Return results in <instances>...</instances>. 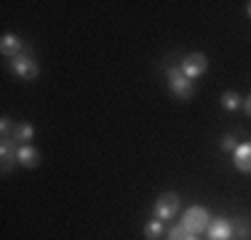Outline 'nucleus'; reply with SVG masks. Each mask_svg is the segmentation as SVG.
I'll return each mask as SVG.
<instances>
[{
  "label": "nucleus",
  "mask_w": 251,
  "mask_h": 240,
  "mask_svg": "<svg viewBox=\"0 0 251 240\" xmlns=\"http://www.w3.org/2000/svg\"><path fill=\"white\" fill-rule=\"evenodd\" d=\"M145 235H147V240H160V235H163V221L152 219L150 224L145 227Z\"/></svg>",
  "instance_id": "nucleus-12"
},
{
  "label": "nucleus",
  "mask_w": 251,
  "mask_h": 240,
  "mask_svg": "<svg viewBox=\"0 0 251 240\" xmlns=\"http://www.w3.org/2000/svg\"><path fill=\"white\" fill-rule=\"evenodd\" d=\"M243 110H246V115H251V96H249L246 101H243Z\"/></svg>",
  "instance_id": "nucleus-18"
},
{
  "label": "nucleus",
  "mask_w": 251,
  "mask_h": 240,
  "mask_svg": "<svg viewBox=\"0 0 251 240\" xmlns=\"http://www.w3.org/2000/svg\"><path fill=\"white\" fill-rule=\"evenodd\" d=\"M190 240H198V238H195V235H190Z\"/></svg>",
  "instance_id": "nucleus-20"
},
{
  "label": "nucleus",
  "mask_w": 251,
  "mask_h": 240,
  "mask_svg": "<svg viewBox=\"0 0 251 240\" xmlns=\"http://www.w3.org/2000/svg\"><path fill=\"white\" fill-rule=\"evenodd\" d=\"M19 163L25 168H35L40 163V152L32 147V144H19Z\"/></svg>",
  "instance_id": "nucleus-10"
},
{
  "label": "nucleus",
  "mask_w": 251,
  "mask_h": 240,
  "mask_svg": "<svg viewBox=\"0 0 251 240\" xmlns=\"http://www.w3.org/2000/svg\"><path fill=\"white\" fill-rule=\"evenodd\" d=\"M246 11H249V16H251V3H249V5H246Z\"/></svg>",
  "instance_id": "nucleus-19"
},
{
  "label": "nucleus",
  "mask_w": 251,
  "mask_h": 240,
  "mask_svg": "<svg viewBox=\"0 0 251 240\" xmlns=\"http://www.w3.org/2000/svg\"><path fill=\"white\" fill-rule=\"evenodd\" d=\"M0 131H3V139H11L14 131H16V125H11V120L3 118V120H0Z\"/></svg>",
  "instance_id": "nucleus-16"
},
{
  "label": "nucleus",
  "mask_w": 251,
  "mask_h": 240,
  "mask_svg": "<svg viewBox=\"0 0 251 240\" xmlns=\"http://www.w3.org/2000/svg\"><path fill=\"white\" fill-rule=\"evenodd\" d=\"M35 136V128L29 123H19L16 125V131H14V139L19 142V144H29V139Z\"/></svg>",
  "instance_id": "nucleus-11"
},
{
  "label": "nucleus",
  "mask_w": 251,
  "mask_h": 240,
  "mask_svg": "<svg viewBox=\"0 0 251 240\" xmlns=\"http://www.w3.org/2000/svg\"><path fill=\"white\" fill-rule=\"evenodd\" d=\"M166 77H169V86L176 99H190L193 96V80L182 72V67H169L166 70Z\"/></svg>",
  "instance_id": "nucleus-2"
},
{
  "label": "nucleus",
  "mask_w": 251,
  "mask_h": 240,
  "mask_svg": "<svg viewBox=\"0 0 251 240\" xmlns=\"http://www.w3.org/2000/svg\"><path fill=\"white\" fill-rule=\"evenodd\" d=\"M176 211H179V197L174 192H163V195L158 197V203H155V208H152L155 219H160V221L176 216Z\"/></svg>",
  "instance_id": "nucleus-3"
},
{
  "label": "nucleus",
  "mask_w": 251,
  "mask_h": 240,
  "mask_svg": "<svg viewBox=\"0 0 251 240\" xmlns=\"http://www.w3.org/2000/svg\"><path fill=\"white\" fill-rule=\"evenodd\" d=\"M169 240H190V232L184 230L182 224H179V227H171V230H169Z\"/></svg>",
  "instance_id": "nucleus-15"
},
{
  "label": "nucleus",
  "mask_w": 251,
  "mask_h": 240,
  "mask_svg": "<svg viewBox=\"0 0 251 240\" xmlns=\"http://www.w3.org/2000/svg\"><path fill=\"white\" fill-rule=\"evenodd\" d=\"M232 163H235L238 171L251 173V142H246V144H238V147H235V152H232Z\"/></svg>",
  "instance_id": "nucleus-6"
},
{
  "label": "nucleus",
  "mask_w": 251,
  "mask_h": 240,
  "mask_svg": "<svg viewBox=\"0 0 251 240\" xmlns=\"http://www.w3.org/2000/svg\"><path fill=\"white\" fill-rule=\"evenodd\" d=\"M232 235H235L238 240H251V224L246 219L235 221V227H232Z\"/></svg>",
  "instance_id": "nucleus-13"
},
{
  "label": "nucleus",
  "mask_w": 251,
  "mask_h": 240,
  "mask_svg": "<svg viewBox=\"0 0 251 240\" xmlns=\"http://www.w3.org/2000/svg\"><path fill=\"white\" fill-rule=\"evenodd\" d=\"M222 107H225L227 112H235L238 107H241V96L232 94V91H227V94L222 96Z\"/></svg>",
  "instance_id": "nucleus-14"
},
{
  "label": "nucleus",
  "mask_w": 251,
  "mask_h": 240,
  "mask_svg": "<svg viewBox=\"0 0 251 240\" xmlns=\"http://www.w3.org/2000/svg\"><path fill=\"white\" fill-rule=\"evenodd\" d=\"M235 147H238L235 136H225V139H222V149H225V152H235Z\"/></svg>",
  "instance_id": "nucleus-17"
},
{
  "label": "nucleus",
  "mask_w": 251,
  "mask_h": 240,
  "mask_svg": "<svg viewBox=\"0 0 251 240\" xmlns=\"http://www.w3.org/2000/svg\"><path fill=\"white\" fill-rule=\"evenodd\" d=\"M206 70H208V59L203 56V53H187V56L182 59V72L190 80H193V77H201Z\"/></svg>",
  "instance_id": "nucleus-5"
},
{
  "label": "nucleus",
  "mask_w": 251,
  "mask_h": 240,
  "mask_svg": "<svg viewBox=\"0 0 251 240\" xmlns=\"http://www.w3.org/2000/svg\"><path fill=\"white\" fill-rule=\"evenodd\" d=\"M0 53H3V56H8V59H16L22 53V40L16 38V35H3V38H0Z\"/></svg>",
  "instance_id": "nucleus-8"
},
{
  "label": "nucleus",
  "mask_w": 251,
  "mask_h": 240,
  "mask_svg": "<svg viewBox=\"0 0 251 240\" xmlns=\"http://www.w3.org/2000/svg\"><path fill=\"white\" fill-rule=\"evenodd\" d=\"M0 155H3V173L11 171L14 160H19V147H16L11 139H3V147H0Z\"/></svg>",
  "instance_id": "nucleus-9"
},
{
  "label": "nucleus",
  "mask_w": 251,
  "mask_h": 240,
  "mask_svg": "<svg viewBox=\"0 0 251 240\" xmlns=\"http://www.w3.org/2000/svg\"><path fill=\"white\" fill-rule=\"evenodd\" d=\"M11 72L19 77H25V80H35L38 77V62H35L32 56H27V53H19L16 59H11Z\"/></svg>",
  "instance_id": "nucleus-4"
},
{
  "label": "nucleus",
  "mask_w": 251,
  "mask_h": 240,
  "mask_svg": "<svg viewBox=\"0 0 251 240\" xmlns=\"http://www.w3.org/2000/svg\"><path fill=\"white\" fill-rule=\"evenodd\" d=\"M208 240H232V224L227 219H214L208 224Z\"/></svg>",
  "instance_id": "nucleus-7"
},
{
  "label": "nucleus",
  "mask_w": 251,
  "mask_h": 240,
  "mask_svg": "<svg viewBox=\"0 0 251 240\" xmlns=\"http://www.w3.org/2000/svg\"><path fill=\"white\" fill-rule=\"evenodd\" d=\"M211 216H208V208H203V206H193V208H187L182 216V227L190 232V235H201V232H206L208 230V224H211Z\"/></svg>",
  "instance_id": "nucleus-1"
}]
</instances>
